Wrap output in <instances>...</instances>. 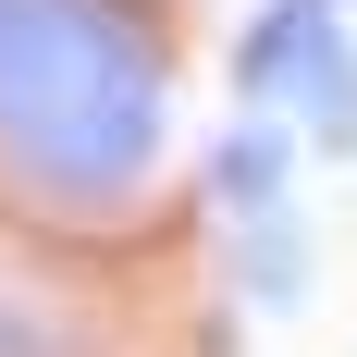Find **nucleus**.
<instances>
[{
	"label": "nucleus",
	"mask_w": 357,
	"mask_h": 357,
	"mask_svg": "<svg viewBox=\"0 0 357 357\" xmlns=\"http://www.w3.org/2000/svg\"><path fill=\"white\" fill-rule=\"evenodd\" d=\"M0 136L62 185L136 173L160 136L148 50L111 37L86 0H0Z\"/></svg>",
	"instance_id": "nucleus-1"
},
{
	"label": "nucleus",
	"mask_w": 357,
	"mask_h": 357,
	"mask_svg": "<svg viewBox=\"0 0 357 357\" xmlns=\"http://www.w3.org/2000/svg\"><path fill=\"white\" fill-rule=\"evenodd\" d=\"M234 74H247V99H308V123H321L333 148H357V62H345V25H333V0H271L247 25V50H234Z\"/></svg>",
	"instance_id": "nucleus-2"
}]
</instances>
